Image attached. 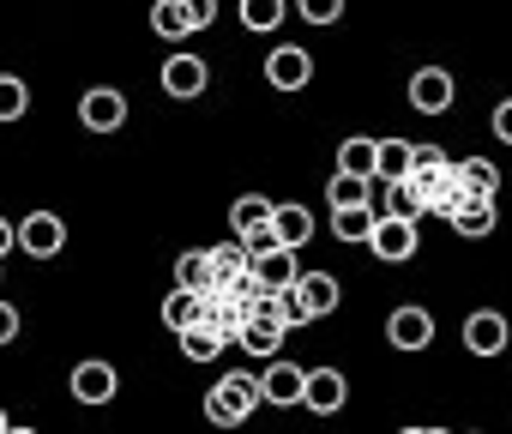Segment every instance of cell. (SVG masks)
Segmentation results:
<instances>
[{"mask_svg": "<svg viewBox=\"0 0 512 434\" xmlns=\"http://www.w3.org/2000/svg\"><path fill=\"white\" fill-rule=\"evenodd\" d=\"M79 121H85L91 133H115V127L127 121V97H121L115 85H91V91L79 97Z\"/></svg>", "mask_w": 512, "mask_h": 434, "instance_id": "5", "label": "cell"}, {"mask_svg": "<svg viewBox=\"0 0 512 434\" xmlns=\"http://www.w3.org/2000/svg\"><path fill=\"white\" fill-rule=\"evenodd\" d=\"M398 434H428V428H398Z\"/></svg>", "mask_w": 512, "mask_h": 434, "instance_id": "38", "label": "cell"}, {"mask_svg": "<svg viewBox=\"0 0 512 434\" xmlns=\"http://www.w3.org/2000/svg\"><path fill=\"white\" fill-rule=\"evenodd\" d=\"M7 434H37V428H7Z\"/></svg>", "mask_w": 512, "mask_h": 434, "instance_id": "39", "label": "cell"}, {"mask_svg": "<svg viewBox=\"0 0 512 434\" xmlns=\"http://www.w3.org/2000/svg\"><path fill=\"white\" fill-rule=\"evenodd\" d=\"M488 127H494V139H500V145H512V97L494 109V121H488Z\"/></svg>", "mask_w": 512, "mask_h": 434, "instance_id": "34", "label": "cell"}, {"mask_svg": "<svg viewBox=\"0 0 512 434\" xmlns=\"http://www.w3.org/2000/svg\"><path fill=\"white\" fill-rule=\"evenodd\" d=\"M272 217H278V205H272L266 193H241V199L229 205V224H235V236H241V230H260V224H272Z\"/></svg>", "mask_w": 512, "mask_h": 434, "instance_id": "23", "label": "cell"}, {"mask_svg": "<svg viewBox=\"0 0 512 434\" xmlns=\"http://www.w3.org/2000/svg\"><path fill=\"white\" fill-rule=\"evenodd\" d=\"M19 248L31 260H55L67 248V224H61L55 211H31V217H19Z\"/></svg>", "mask_w": 512, "mask_h": 434, "instance_id": "3", "label": "cell"}, {"mask_svg": "<svg viewBox=\"0 0 512 434\" xmlns=\"http://www.w3.org/2000/svg\"><path fill=\"white\" fill-rule=\"evenodd\" d=\"M368 248H374L386 266H404V260L416 254V217H380L374 236H368Z\"/></svg>", "mask_w": 512, "mask_h": 434, "instance_id": "4", "label": "cell"}, {"mask_svg": "<svg viewBox=\"0 0 512 434\" xmlns=\"http://www.w3.org/2000/svg\"><path fill=\"white\" fill-rule=\"evenodd\" d=\"M296 13H302L308 25H338V19H344V0H296Z\"/></svg>", "mask_w": 512, "mask_h": 434, "instance_id": "32", "label": "cell"}, {"mask_svg": "<svg viewBox=\"0 0 512 434\" xmlns=\"http://www.w3.org/2000/svg\"><path fill=\"white\" fill-rule=\"evenodd\" d=\"M326 199H332V211H344V205H374V181H368V175H350V169H332Z\"/></svg>", "mask_w": 512, "mask_h": 434, "instance_id": "20", "label": "cell"}, {"mask_svg": "<svg viewBox=\"0 0 512 434\" xmlns=\"http://www.w3.org/2000/svg\"><path fill=\"white\" fill-rule=\"evenodd\" d=\"M260 380H253V374H223L211 392H205V416L217 422V428H241L253 410H260Z\"/></svg>", "mask_w": 512, "mask_h": 434, "instance_id": "1", "label": "cell"}, {"mask_svg": "<svg viewBox=\"0 0 512 434\" xmlns=\"http://www.w3.org/2000/svg\"><path fill=\"white\" fill-rule=\"evenodd\" d=\"M199 320H205V296L187 290V284H175L169 302H163V326H169V332H187V326H199Z\"/></svg>", "mask_w": 512, "mask_h": 434, "instance_id": "18", "label": "cell"}, {"mask_svg": "<svg viewBox=\"0 0 512 434\" xmlns=\"http://www.w3.org/2000/svg\"><path fill=\"white\" fill-rule=\"evenodd\" d=\"M266 79H272L278 91H302V85L314 79V61H308V49H296V43L272 49V55H266Z\"/></svg>", "mask_w": 512, "mask_h": 434, "instance_id": "12", "label": "cell"}, {"mask_svg": "<svg viewBox=\"0 0 512 434\" xmlns=\"http://www.w3.org/2000/svg\"><path fill=\"white\" fill-rule=\"evenodd\" d=\"M296 296H302V308H308L314 320H326V314H338L344 284H338L332 272H302V278H296Z\"/></svg>", "mask_w": 512, "mask_h": 434, "instance_id": "13", "label": "cell"}, {"mask_svg": "<svg viewBox=\"0 0 512 434\" xmlns=\"http://www.w3.org/2000/svg\"><path fill=\"white\" fill-rule=\"evenodd\" d=\"M272 224H278V236H284V248H308L314 242V211L308 205H278V217H272Z\"/></svg>", "mask_w": 512, "mask_h": 434, "instance_id": "22", "label": "cell"}, {"mask_svg": "<svg viewBox=\"0 0 512 434\" xmlns=\"http://www.w3.org/2000/svg\"><path fill=\"white\" fill-rule=\"evenodd\" d=\"M25 103H31V85L19 73H0V121H19Z\"/></svg>", "mask_w": 512, "mask_h": 434, "instance_id": "28", "label": "cell"}, {"mask_svg": "<svg viewBox=\"0 0 512 434\" xmlns=\"http://www.w3.org/2000/svg\"><path fill=\"white\" fill-rule=\"evenodd\" d=\"M13 248H19V230H13V224H7V217H0V260H7V254H13Z\"/></svg>", "mask_w": 512, "mask_h": 434, "instance_id": "36", "label": "cell"}, {"mask_svg": "<svg viewBox=\"0 0 512 434\" xmlns=\"http://www.w3.org/2000/svg\"><path fill=\"white\" fill-rule=\"evenodd\" d=\"M338 169H350V175H380V139H368V133H350L344 145H338Z\"/></svg>", "mask_w": 512, "mask_h": 434, "instance_id": "17", "label": "cell"}, {"mask_svg": "<svg viewBox=\"0 0 512 434\" xmlns=\"http://www.w3.org/2000/svg\"><path fill=\"white\" fill-rule=\"evenodd\" d=\"M296 278H302L296 248H278V254H266V260H253V284H260V296H278V290H290Z\"/></svg>", "mask_w": 512, "mask_h": 434, "instance_id": "15", "label": "cell"}, {"mask_svg": "<svg viewBox=\"0 0 512 434\" xmlns=\"http://www.w3.org/2000/svg\"><path fill=\"white\" fill-rule=\"evenodd\" d=\"M446 224L458 230V236H470V242H482V236H494V193H470Z\"/></svg>", "mask_w": 512, "mask_h": 434, "instance_id": "16", "label": "cell"}, {"mask_svg": "<svg viewBox=\"0 0 512 434\" xmlns=\"http://www.w3.org/2000/svg\"><path fill=\"white\" fill-rule=\"evenodd\" d=\"M428 434H446V428H428Z\"/></svg>", "mask_w": 512, "mask_h": 434, "instance_id": "40", "label": "cell"}, {"mask_svg": "<svg viewBox=\"0 0 512 434\" xmlns=\"http://www.w3.org/2000/svg\"><path fill=\"white\" fill-rule=\"evenodd\" d=\"M205 85H211V73H205L199 55H169V61H163V91H169V97H199Z\"/></svg>", "mask_w": 512, "mask_h": 434, "instance_id": "14", "label": "cell"}, {"mask_svg": "<svg viewBox=\"0 0 512 434\" xmlns=\"http://www.w3.org/2000/svg\"><path fill=\"white\" fill-rule=\"evenodd\" d=\"M175 338H181V356H187V362H217L223 344H229L211 320H199V326H187V332H175Z\"/></svg>", "mask_w": 512, "mask_h": 434, "instance_id": "21", "label": "cell"}, {"mask_svg": "<svg viewBox=\"0 0 512 434\" xmlns=\"http://www.w3.org/2000/svg\"><path fill=\"white\" fill-rule=\"evenodd\" d=\"M115 392H121L115 362H97V356H91V362H79V368H73V398H79V404H91V410H97V404H109Z\"/></svg>", "mask_w": 512, "mask_h": 434, "instance_id": "9", "label": "cell"}, {"mask_svg": "<svg viewBox=\"0 0 512 434\" xmlns=\"http://www.w3.org/2000/svg\"><path fill=\"white\" fill-rule=\"evenodd\" d=\"M175 284H187V290H211L217 284V272H211V248H187L181 260H175Z\"/></svg>", "mask_w": 512, "mask_h": 434, "instance_id": "24", "label": "cell"}, {"mask_svg": "<svg viewBox=\"0 0 512 434\" xmlns=\"http://www.w3.org/2000/svg\"><path fill=\"white\" fill-rule=\"evenodd\" d=\"M374 224H380V205H344V211H332V236L338 242H368Z\"/></svg>", "mask_w": 512, "mask_h": 434, "instance_id": "19", "label": "cell"}, {"mask_svg": "<svg viewBox=\"0 0 512 434\" xmlns=\"http://www.w3.org/2000/svg\"><path fill=\"white\" fill-rule=\"evenodd\" d=\"M386 344H392V350H404V356H410V350H428V344H434V314H428V308H416V302H410V308H398V314L386 320Z\"/></svg>", "mask_w": 512, "mask_h": 434, "instance_id": "6", "label": "cell"}, {"mask_svg": "<svg viewBox=\"0 0 512 434\" xmlns=\"http://www.w3.org/2000/svg\"><path fill=\"white\" fill-rule=\"evenodd\" d=\"M506 151H512V145H506Z\"/></svg>", "mask_w": 512, "mask_h": 434, "instance_id": "41", "label": "cell"}, {"mask_svg": "<svg viewBox=\"0 0 512 434\" xmlns=\"http://www.w3.org/2000/svg\"><path fill=\"white\" fill-rule=\"evenodd\" d=\"M452 97H458V85H452L446 67H422V73H410V103H416L422 115H446Z\"/></svg>", "mask_w": 512, "mask_h": 434, "instance_id": "7", "label": "cell"}, {"mask_svg": "<svg viewBox=\"0 0 512 434\" xmlns=\"http://www.w3.org/2000/svg\"><path fill=\"white\" fill-rule=\"evenodd\" d=\"M344 398H350V380H344L338 368H308V398H302V410H314V416H338Z\"/></svg>", "mask_w": 512, "mask_h": 434, "instance_id": "11", "label": "cell"}, {"mask_svg": "<svg viewBox=\"0 0 512 434\" xmlns=\"http://www.w3.org/2000/svg\"><path fill=\"white\" fill-rule=\"evenodd\" d=\"M241 25L247 31H278L284 25V0H241Z\"/></svg>", "mask_w": 512, "mask_h": 434, "instance_id": "27", "label": "cell"}, {"mask_svg": "<svg viewBox=\"0 0 512 434\" xmlns=\"http://www.w3.org/2000/svg\"><path fill=\"white\" fill-rule=\"evenodd\" d=\"M7 428H13V422H7V410H0V434H7Z\"/></svg>", "mask_w": 512, "mask_h": 434, "instance_id": "37", "label": "cell"}, {"mask_svg": "<svg viewBox=\"0 0 512 434\" xmlns=\"http://www.w3.org/2000/svg\"><path fill=\"white\" fill-rule=\"evenodd\" d=\"M458 175H464V187H470V193H494V187H500V169H494L488 157H464V163H458Z\"/></svg>", "mask_w": 512, "mask_h": 434, "instance_id": "29", "label": "cell"}, {"mask_svg": "<svg viewBox=\"0 0 512 434\" xmlns=\"http://www.w3.org/2000/svg\"><path fill=\"white\" fill-rule=\"evenodd\" d=\"M181 7H187L193 31H211V19H217V0H181Z\"/></svg>", "mask_w": 512, "mask_h": 434, "instance_id": "33", "label": "cell"}, {"mask_svg": "<svg viewBox=\"0 0 512 434\" xmlns=\"http://www.w3.org/2000/svg\"><path fill=\"white\" fill-rule=\"evenodd\" d=\"M416 163V145L410 139H380V181H404Z\"/></svg>", "mask_w": 512, "mask_h": 434, "instance_id": "26", "label": "cell"}, {"mask_svg": "<svg viewBox=\"0 0 512 434\" xmlns=\"http://www.w3.org/2000/svg\"><path fill=\"white\" fill-rule=\"evenodd\" d=\"M13 338H19V308L0 302V344H13Z\"/></svg>", "mask_w": 512, "mask_h": 434, "instance_id": "35", "label": "cell"}, {"mask_svg": "<svg viewBox=\"0 0 512 434\" xmlns=\"http://www.w3.org/2000/svg\"><path fill=\"white\" fill-rule=\"evenodd\" d=\"M151 31L169 37V43H181V37H193V19H187L181 0H157V7H151Z\"/></svg>", "mask_w": 512, "mask_h": 434, "instance_id": "25", "label": "cell"}, {"mask_svg": "<svg viewBox=\"0 0 512 434\" xmlns=\"http://www.w3.org/2000/svg\"><path fill=\"white\" fill-rule=\"evenodd\" d=\"M284 332H290V326L272 314V302H253V314L241 320V338H235V344H241L247 356L272 362V356H284Z\"/></svg>", "mask_w": 512, "mask_h": 434, "instance_id": "2", "label": "cell"}, {"mask_svg": "<svg viewBox=\"0 0 512 434\" xmlns=\"http://www.w3.org/2000/svg\"><path fill=\"white\" fill-rule=\"evenodd\" d=\"M266 302H272V314H278V320H284L290 332H296V326H314V314L302 308V296H296V284H290V290H278V296H266Z\"/></svg>", "mask_w": 512, "mask_h": 434, "instance_id": "30", "label": "cell"}, {"mask_svg": "<svg viewBox=\"0 0 512 434\" xmlns=\"http://www.w3.org/2000/svg\"><path fill=\"white\" fill-rule=\"evenodd\" d=\"M260 392H266V404H302L308 398V368H296V362H266V374H260Z\"/></svg>", "mask_w": 512, "mask_h": 434, "instance_id": "10", "label": "cell"}, {"mask_svg": "<svg viewBox=\"0 0 512 434\" xmlns=\"http://www.w3.org/2000/svg\"><path fill=\"white\" fill-rule=\"evenodd\" d=\"M241 248H247V260H266L284 248V236H278V224H260V230H241Z\"/></svg>", "mask_w": 512, "mask_h": 434, "instance_id": "31", "label": "cell"}, {"mask_svg": "<svg viewBox=\"0 0 512 434\" xmlns=\"http://www.w3.org/2000/svg\"><path fill=\"white\" fill-rule=\"evenodd\" d=\"M506 314H494V308H476V314H464V350L470 356H500L506 350Z\"/></svg>", "mask_w": 512, "mask_h": 434, "instance_id": "8", "label": "cell"}]
</instances>
